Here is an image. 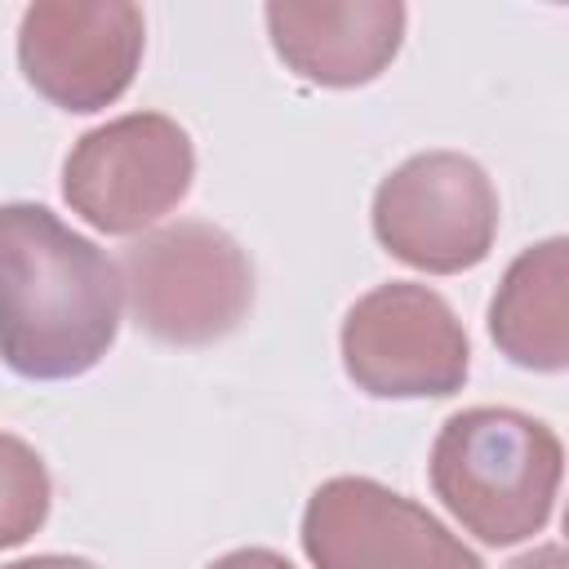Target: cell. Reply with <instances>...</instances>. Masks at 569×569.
Listing matches in <instances>:
<instances>
[{
	"instance_id": "5bb4252c",
	"label": "cell",
	"mask_w": 569,
	"mask_h": 569,
	"mask_svg": "<svg viewBox=\"0 0 569 569\" xmlns=\"http://www.w3.org/2000/svg\"><path fill=\"white\" fill-rule=\"evenodd\" d=\"M0 569H98V565L84 556H27V560L0 565Z\"/></svg>"
},
{
	"instance_id": "52a82bcc",
	"label": "cell",
	"mask_w": 569,
	"mask_h": 569,
	"mask_svg": "<svg viewBox=\"0 0 569 569\" xmlns=\"http://www.w3.org/2000/svg\"><path fill=\"white\" fill-rule=\"evenodd\" d=\"M142 49L147 22L129 0H36L18 22V67L62 111H102L124 98Z\"/></svg>"
},
{
	"instance_id": "6da1fadb",
	"label": "cell",
	"mask_w": 569,
	"mask_h": 569,
	"mask_svg": "<svg viewBox=\"0 0 569 569\" xmlns=\"http://www.w3.org/2000/svg\"><path fill=\"white\" fill-rule=\"evenodd\" d=\"M120 271L44 204H0V356L18 378L89 373L120 329Z\"/></svg>"
},
{
	"instance_id": "277c9868",
	"label": "cell",
	"mask_w": 569,
	"mask_h": 569,
	"mask_svg": "<svg viewBox=\"0 0 569 569\" xmlns=\"http://www.w3.org/2000/svg\"><path fill=\"white\" fill-rule=\"evenodd\" d=\"M196 178L191 133L160 111L116 116L62 160V200L102 236H138L182 204Z\"/></svg>"
},
{
	"instance_id": "5b68a950",
	"label": "cell",
	"mask_w": 569,
	"mask_h": 569,
	"mask_svg": "<svg viewBox=\"0 0 569 569\" xmlns=\"http://www.w3.org/2000/svg\"><path fill=\"white\" fill-rule=\"evenodd\" d=\"M342 369L378 400L453 396L471 369V342L453 307L413 280H387L342 316Z\"/></svg>"
},
{
	"instance_id": "7c38bea8",
	"label": "cell",
	"mask_w": 569,
	"mask_h": 569,
	"mask_svg": "<svg viewBox=\"0 0 569 569\" xmlns=\"http://www.w3.org/2000/svg\"><path fill=\"white\" fill-rule=\"evenodd\" d=\"M204 569H293V565L271 547H236V551L209 560Z\"/></svg>"
},
{
	"instance_id": "7a4b0ae2",
	"label": "cell",
	"mask_w": 569,
	"mask_h": 569,
	"mask_svg": "<svg viewBox=\"0 0 569 569\" xmlns=\"http://www.w3.org/2000/svg\"><path fill=\"white\" fill-rule=\"evenodd\" d=\"M431 489L485 547H516L547 529L565 476L560 436L507 405H476L436 431Z\"/></svg>"
},
{
	"instance_id": "ba28073f",
	"label": "cell",
	"mask_w": 569,
	"mask_h": 569,
	"mask_svg": "<svg viewBox=\"0 0 569 569\" xmlns=\"http://www.w3.org/2000/svg\"><path fill=\"white\" fill-rule=\"evenodd\" d=\"M302 551L316 569H485L422 502L373 476H333L307 498Z\"/></svg>"
},
{
	"instance_id": "8fae6325",
	"label": "cell",
	"mask_w": 569,
	"mask_h": 569,
	"mask_svg": "<svg viewBox=\"0 0 569 569\" xmlns=\"http://www.w3.org/2000/svg\"><path fill=\"white\" fill-rule=\"evenodd\" d=\"M53 485L44 458L22 440L0 431V551L22 547L49 520Z\"/></svg>"
},
{
	"instance_id": "30bf717a",
	"label": "cell",
	"mask_w": 569,
	"mask_h": 569,
	"mask_svg": "<svg viewBox=\"0 0 569 569\" xmlns=\"http://www.w3.org/2000/svg\"><path fill=\"white\" fill-rule=\"evenodd\" d=\"M489 338L498 351L533 373L569 365V240L529 244L502 276L489 302Z\"/></svg>"
},
{
	"instance_id": "3957f363",
	"label": "cell",
	"mask_w": 569,
	"mask_h": 569,
	"mask_svg": "<svg viewBox=\"0 0 569 569\" xmlns=\"http://www.w3.org/2000/svg\"><path fill=\"white\" fill-rule=\"evenodd\" d=\"M116 271L133 325L169 347H209L227 338L253 302L244 249L200 218L142 231Z\"/></svg>"
},
{
	"instance_id": "9c48e42d",
	"label": "cell",
	"mask_w": 569,
	"mask_h": 569,
	"mask_svg": "<svg viewBox=\"0 0 569 569\" xmlns=\"http://www.w3.org/2000/svg\"><path fill=\"white\" fill-rule=\"evenodd\" d=\"M276 58L325 89L378 80L405 40L400 0H271L262 9Z\"/></svg>"
},
{
	"instance_id": "4fadbf2b",
	"label": "cell",
	"mask_w": 569,
	"mask_h": 569,
	"mask_svg": "<svg viewBox=\"0 0 569 569\" xmlns=\"http://www.w3.org/2000/svg\"><path fill=\"white\" fill-rule=\"evenodd\" d=\"M507 569H569V565H565V547L560 542H542V547L516 556Z\"/></svg>"
},
{
	"instance_id": "8992f818",
	"label": "cell",
	"mask_w": 569,
	"mask_h": 569,
	"mask_svg": "<svg viewBox=\"0 0 569 569\" xmlns=\"http://www.w3.org/2000/svg\"><path fill=\"white\" fill-rule=\"evenodd\" d=\"M378 244L427 276H458L489 258L498 236V191L462 151H418L373 191Z\"/></svg>"
}]
</instances>
